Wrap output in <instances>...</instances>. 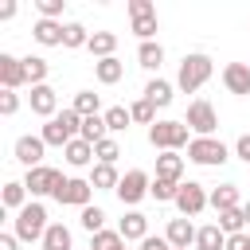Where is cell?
Returning <instances> with one entry per match:
<instances>
[{
  "mask_svg": "<svg viewBox=\"0 0 250 250\" xmlns=\"http://www.w3.org/2000/svg\"><path fill=\"white\" fill-rule=\"evenodd\" d=\"M0 203L8 207V211H23L31 199H27V188H23V180H8L4 184V191H0Z\"/></svg>",
  "mask_w": 250,
  "mask_h": 250,
  "instance_id": "603a6c76",
  "label": "cell"
},
{
  "mask_svg": "<svg viewBox=\"0 0 250 250\" xmlns=\"http://www.w3.org/2000/svg\"><path fill=\"white\" fill-rule=\"evenodd\" d=\"M148 145L160 152H180L191 145V129L184 121H156V125H148Z\"/></svg>",
  "mask_w": 250,
  "mask_h": 250,
  "instance_id": "277c9868",
  "label": "cell"
},
{
  "mask_svg": "<svg viewBox=\"0 0 250 250\" xmlns=\"http://www.w3.org/2000/svg\"><path fill=\"white\" fill-rule=\"evenodd\" d=\"M242 211H246V230H250V203H242Z\"/></svg>",
  "mask_w": 250,
  "mask_h": 250,
  "instance_id": "c3c4849f",
  "label": "cell"
},
{
  "mask_svg": "<svg viewBox=\"0 0 250 250\" xmlns=\"http://www.w3.org/2000/svg\"><path fill=\"white\" fill-rule=\"evenodd\" d=\"M62 184H66V176H62L59 168H51V164H39V168H31V172L23 176V188H27V195H31V199L55 195Z\"/></svg>",
  "mask_w": 250,
  "mask_h": 250,
  "instance_id": "8992f818",
  "label": "cell"
},
{
  "mask_svg": "<svg viewBox=\"0 0 250 250\" xmlns=\"http://www.w3.org/2000/svg\"><path fill=\"white\" fill-rule=\"evenodd\" d=\"M188 160H191V164H203V168H219V164L230 160V148H227L219 137H191Z\"/></svg>",
  "mask_w": 250,
  "mask_h": 250,
  "instance_id": "5b68a950",
  "label": "cell"
},
{
  "mask_svg": "<svg viewBox=\"0 0 250 250\" xmlns=\"http://www.w3.org/2000/svg\"><path fill=\"white\" fill-rule=\"evenodd\" d=\"M35 8H39V20H59L66 0H35Z\"/></svg>",
  "mask_w": 250,
  "mask_h": 250,
  "instance_id": "ab89813d",
  "label": "cell"
},
{
  "mask_svg": "<svg viewBox=\"0 0 250 250\" xmlns=\"http://www.w3.org/2000/svg\"><path fill=\"white\" fill-rule=\"evenodd\" d=\"M86 51L94 55V62L113 59V51H117V35H113V31H90V47H86Z\"/></svg>",
  "mask_w": 250,
  "mask_h": 250,
  "instance_id": "ffe728a7",
  "label": "cell"
},
{
  "mask_svg": "<svg viewBox=\"0 0 250 250\" xmlns=\"http://www.w3.org/2000/svg\"><path fill=\"white\" fill-rule=\"evenodd\" d=\"M129 113H133L137 125H156V105H152L148 98H137V102L129 105Z\"/></svg>",
  "mask_w": 250,
  "mask_h": 250,
  "instance_id": "8d00e7d4",
  "label": "cell"
},
{
  "mask_svg": "<svg viewBox=\"0 0 250 250\" xmlns=\"http://www.w3.org/2000/svg\"><path fill=\"white\" fill-rule=\"evenodd\" d=\"M62 31H66V23H59V20H35L31 23V39L39 47H62Z\"/></svg>",
  "mask_w": 250,
  "mask_h": 250,
  "instance_id": "9a60e30c",
  "label": "cell"
},
{
  "mask_svg": "<svg viewBox=\"0 0 250 250\" xmlns=\"http://www.w3.org/2000/svg\"><path fill=\"white\" fill-rule=\"evenodd\" d=\"M70 109H74L78 117H94V113L102 109V98H98L94 90H78V94H74V105H70Z\"/></svg>",
  "mask_w": 250,
  "mask_h": 250,
  "instance_id": "1f68e13d",
  "label": "cell"
},
{
  "mask_svg": "<svg viewBox=\"0 0 250 250\" xmlns=\"http://www.w3.org/2000/svg\"><path fill=\"white\" fill-rule=\"evenodd\" d=\"M94 156H98V164H113V160L121 156V145H117L113 137H105V141L94 145Z\"/></svg>",
  "mask_w": 250,
  "mask_h": 250,
  "instance_id": "f35d334b",
  "label": "cell"
},
{
  "mask_svg": "<svg viewBox=\"0 0 250 250\" xmlns=\"http://www.w3.org/2000/svg\"><path fill=\"white\" fill-rule=\"evenodd\" d=\"M137 62L145 66V70H160V62H164V47L152 39V43H141L137 47Z\"/></svg>",
  "mask_w": 250,
  "mask_h": 250,
  "instance_id": "f546056e",
  "label": "cell"
},
{
  "mask_svg": "<svg viewBox=\"0 0 250 250\" xmlns=\"http://www.w3.org/2000/svg\"><path fill=\"white\" fill-rule=\"evenodd\" d=\"M148 188H152V176L141 172V168H129V172L121 176V184H117V199H121L125 207H137V203L148 195Z\"/></svg>",
  "mask_w": 250,
  "mask_h": 250,
  "instance_id": "ba28073f",
  "label": "cell"
},
{
  "mask_svg": "<svg viewBox=\"0 0 250 250\" xmlns=\"http://www.w3.org/2000/svg\"><path fill=\"white\" fill-rule=\"evenodd\" d=\"M27 86V74H23V59L0 51V90H20Z\"/></svg>",
  "mask_w": 250,
  "mask_h": 250,
  "instance_id": "7c38bea8",
  "label": "cell"
},
{
  "mask_svg": "<svg viewBox=\"0 0 250 250\" xmlns=\"http://www.w3.org/2000/svg\"><path fill=\"white\" fill-rule=\"evenodd\" d=\"M176 191H180V184H172V180H160V176H152V188H148V195H152L156 203H176Z\"/></svg>",
  "mask_w": 250,
  "mask_h": 250,
  "instance_id": "d590c367",
  "label": "cell"
},
{
  "mask_svg": "<svg viewBox=\"0 0 250 250\" xmlns=\"http://www.w3.org/2000/svg\"><path fill=\"white\" fill-rule=\"evenodd\" d=\"M223 86H227L230 94L246 98V94H250V62H227V66H223Z\"/></svg>",
  "mask_w": 250,
  "mask_h": 250,
  "instance_id": "5bb4252c",
  "label": "cell"
},
{
  "mask_svg": "<svg viewBox=\"0 0 250 250\" xmlns=\"http://www.w3.org/2000/svg\"><path fill=\"white\" fill-rule=\"evenodd\" d=\"M195 250H227V234L219 230V223L199 227V234H195Z\"/></svg>",
  "mask_w": 250,
  "mask_h": 250,
  "instance_id": "4316f807",
  "label": "cell"
},
{
  "mask_svg": "<svg viewBox=\"0 0 250 250\" xmlns=\"http://www.w3.org/2000/svg\"><path fill=\"white\" fill-rule=\"evenodd\" d=\"M195 234H199V227H191V219H168V230H164V238L172 242V250H188V246H195Z\"/></svg>",
  "mask_w": 250,
  "mask_h": 250,
  "instance_id": "4fadbf2b",
  "label": "cell"
},
{
  "mask_svg": "<svg viewBox=\"0 0 250 250\" xmlns=\"http://www.w3.org/2000/svg\"><path fill=\"white\" fill-rule=\"evenodd\" d=\"M23 74H27V82H31V86H47L51 62H47L43 55H27V59H23Z\"/></svg>",
  "mask_w": 250,
  "mask_h": 250,
  "instance_id": "83f0119b",
  "label": "cell"
},
{
  "mask_svg": "<svg viewBox=\"0 0 250 250\" xmlns=\"http://www.w3.org/2000/svg\"><path fill=\"white\" fill-rule=\"evenodd\" d=\"M16 109H20V94H16V90H0V113L12 117Z\"/></svg>",
  "mask_w": 250,
  "mask_h": 250,
  "instance_id": "60d3db41",
  "label": "cell"
},
{
  "mask_svg": "<svg viewBox=\"0 0 250 250\" xmlns=\"http://www.w3.org/2000/svg\"><path fill=\"white\" fill-rule=\"evenodd\" d=\"M90 195H94V188H90V180H78V176H70L59 191H55V199L62 203V207H90Z\"/></svg>",
  "mask_w": 250,
  "mask_h": 250,
  "instance_id": "30bf717a",
  "label": "cell"
},
{
  "mask_svg": "<svg viewBox=\"0 0 250 250\" xmlns=\"http://www.w3.org/2000/svg\"><path fill=\"white\" fill-rule=\"evenodd\" d=\"M62 47L66 51H78V47H90V31L82 27V23H66V31H62Z\"/></svg>",
  "mask_w": 250,
  "mask_h": 250,
  "instance_id": "836d02e7",
  "label": "cell"
},
{
  "mask_svg": "<svg viewBox=\"0 0 250 250\" xmlns=\"http://www.w3.org/2000/svg\"><path fill=\"white\" fill-rule=\"evenodd\" d=\"M227 250H250V230H242V234H230V238H227Z\"/></svg>",
  "mask_w": 250,
  "mask_h": 250,
  "instance_id": "f6af8a7d",
  "label": "cell"
},
{
  "mask_svg": "<svg viewBox=\"0 0 250 250\" xmlns=\"http://www.w3.org/2000/svg\"><path fill=\"white\" fill-rule=\"evenodd\" d=\"M129 16H133V20H141V16H156V8H152V0H129Z\"/></svg>",
  "mask_w": 250,
  "mask_h": 250,
  "instance_id": "b9f144b4",
  "label": "cell"
},
{
  "mask_svg": "<svg viewBox=\"0 0 250 250\" xmlns=\"http://www.w3.org/2000/svg\"><path fill=\"white\" fill-rule=\"evenodd\" d=\"M156 176L172 180V184H184V156L180 152H160L156 156Z\"/></svg>",
  "mask_w": 250,
  "mask_h": 250,
  "instance_id": "d6986e66",
  "label": "cell"
},
{
  "mask_svg": "<svg viewBox=\"0 0 250 250\" xmlns=\"http://www.w3.org/2000/svg\"><path fill=\"white\" fill-rule=\"evenodd\" d=\"M78 223H82V227H86L90 234H98V230H105V211L90 203V207H82V215H78Z\"/></svg>",
  "mask_w": 250,
  "mask_h": 250,
  "instance_id": "74e56055",
  "label": "cell"
},
{
  "mask_svg": "<svg viewBox=\"0 0 250 250\" xmlns=\"http://www.w3.org/2000/svg\"><path fill=\"white\" fill-rule=\"evenodd\" d=\"M215 74V62H211V55H203V51H191V55H184V62H180V70H176V86L184 90V94H195L207 78Z\"/></svg>",
  "mask_w": 250,
  "mask_h": 250,
  "instance_id": "7a4b0ae2",
  "label": "cell"
},
{
  "mask_svg": "<svg viewBox=\"0 0 250 250\" xmlns=\"http://www.w3.org/2000/svg\"><path fill=\"white\" fill-rule=\"evenodd\" d=\"M184 125H188L195 137H215V129H219V113H215V105H211L207 98H195V102L188 105V113H184Z\"/></svg>",
  "mask_w": 250,
  "mask_h": 250,
  "instance_id": "52a82bcc",
  "label": "cell"
},
{
  "mask_svg": "<svg viewBox=\"0 0 250 250\" xmlns=\"http://www.w3.org/2000/svg\"><path fill=\"white\" fill-rule=\"evenodd\" d=\"M172 94H176V86H172L168 78H152V82L145 86V94H141V98H148L156 109H164V105H172Z\"/></svg>",
  "mask_w": 250,
  "mask_h": 250,
  "instance_id": "44dd1931",
  "label": "cell"
},
{
  "mask_svg": "<svg viewBox=\"0 0 250 250\" xmlns=\"http://www.w3.org/2000/svg\"><path fill=\"white\" fill-rule=\"evenodd\" d=\"M211 207H215V215H219V211H230V207H242V203H238V184H219V188H211Z\"/></svg>",
  "mask_w": 250,
  "mask_h": 250,
  "instance_id": "484cf974",
  "label": "cell"
},
{
  "mask_svg": "<svg viewBox=\"0 0 250 250\" xmlns=\"http://www.w3.org/2000/svg\"><path fill=\"white\" fill-rule=\"evenodd\" d=\"M82 133V117L74 113V109H62V113H55L43 129H39V137L51 145V148H66L74 137Z\"/></svg>",
  "mask_w": 250,
  "mask_h": 250,
  "instance_id": "3957f363",
  "label": "cell"
},
{
  "mask_svg": "<svg viewBox=\"0 0 250 250\" xmlns=\"http://www.w3.org/2000/svg\"><path fill=\"white\" fill-rule=\"evenodd\" d=\"M121 74H125V62L113 55V59H102V62H94V78L102 82V86H113V82H121Z\"/></svg>",
  "mask_w": 250,
  "mask_h": 250,
  "instance_id": "d4e9b609",
  "label": "cell"
},
{
  "mask_svg": "<svg viewBox=\"0 0 250 250\" xmlns=\"http://www.w3.org/2000/svg\"><path fill=\"white\" fill-rule=\"evenodd\" d=\"M39 246H43V250H74V238H70V227H62V223H51Z\"/></svg>",
  "mask_w": 250,
  "mask_h": 250,
  "instance_id": "cb8c5ba5",
  "label": "cell"
},
{
  "mask_svg": "<svg viewBox=\"0 0 250 250\" xmlns=\"http://www.w3.org/2000/svg\"><path fill=\"white\" fill-rule=\"evenodd\" d=\"M12 16H16V4H12V0H8V4H0V20H12Z\"/></svg>",
  "mask_w": 250,
  "mask_h": 250,
  "instance_id": "7dc6e473",
  "label": "cell"
},
{
  "mask_svg": "<svg viewBox=\"0 0 250 250\" xmlns=\"http://www.w3.org/2000/svg\"><path fill=\"white\" fill-rule=\"evenodd\" d=\"M207 203H211V191H207L203 184H195V180L180 184V191H176V211H180L184 219H195Z\"/></svg>",
  "mask_w": 250,
  "mask_h": 250,
  "instance_id": "9c48e42d",
  "label": "cell"
},
{
  "mask_svg": "<svg viewBox=\"0 0 250 250\" xmlns=\"http://www.w3.org/2000/svg\"><path fill=\"white\" fill-rule=\"evenodd\" d=\"M43 152H47V141H43V137H31V133L16 137V160H20L27 172L43 164Z\"/></svg>",
  "mask_w": 250,
  "mask_h": 250,
  "instance_id": "8fae6325",
  "label": "cell"
},
{
  "mask_svg": "<svg viewBox=\"0 0 250 250\" xmlns=\"http://www.w3.org/2000/svg\"><path fill=\"white\" fill-rule=\"evenodd\" d=\"M117 230H121L125 242H145L148 238V219L141 211H125V219L117 223Z\"/></svg>",
  "mask_w": 250,
  "mask_h": 250,
  "instance_id": "e0dca14e",
  "label": "cell"
},
{
  "mask_svg": "<svg viewBox=\"0 0 250 250\" xmlns=\"http://www.w3.org/2000/svg\"><path fill=\"white\" fill-rule=\"evenodd\" d=\"M82 141H90V145H98V141H105L109 137V129H105V117L102 113H94V117H82V133H78Z\"/></svg>",
  "mask_w": 250,
  "mask_h": 250,
  "instance_id": "4dcf8cb0",
  "label": "cell"
},
{
  "mask_svg": "<svg viewBox=\"0 0 250 250\" xmlns=\"http://www.w3.org/2000/svg\"><path fill=\"white\" fill-rule=\"evenodd\" d=\"M16 246H20V238H16L12 230H4V234H0V250H16Z\"/></svg>",
  "mask_w": 250,
  "mask_h": 250,
  "instance_id": "bcb514c9",
  "label": "cell"
},
{
  "mask_svg": "<svg viewBox=\"0 0 250 250\" xmlns=\"http://www.w3.org/2000/svg\"><path fill=\"white\" fill-rule=\"evenodd\" d=\"M234 156H238V160H246V164H250V133H242V137H238V141H234Z\"/></svg>",
  "mask_w": 250,
  "mask_h": 250,
  "instance_id": "7bdbcfd3",
  "label": "cell"
},
{
  "mask_svg": "<svg viewBox=\"0 0 250 250\" xmlns=\"http://www.w3.org/2000/svg\"><path fill=\"white\" fill-rule=\"evenodd\" d=\"M219 230L230 238V234H242L246 230V211L242 207H230V211H219Z\"/></svg>",
  "mask_w": 250,
  "mask_h": 250,
  "instance_id": "f1b7e54d",
  "label": "cell"
},
{
  "mask_svg": "<svg viewBox=\"0 0 250 250\" xmlns=\"http://www.w3.org/2000/svg\"><path fill=\"white\" fill-rule=\"evenodd\" d=\"M27 102H31V113H39V117H47V121L59 113V94H55L51 86H31Z\"/></svg>",
  "mask_w": 250,
  "mask_h": 250,
  "instance_id": "2e32d148",
  "label": "cell"
},
{
  "mask_svg": "<svg viewBox=\"0 0 250 250\" xmlns=\"http://www.w3.org/2000/svg\"><path fill=\"white\" fill-rule=\"evenodd\" d=\"M90 250H125V238L121 230H98L90 234Z\"/></svg>",
  "mask_w": 250,
  "mask_h": 250,
  "instance_id": "e575fe53",
  "label": "cell"
},
{
  "mask_svg": "<svg viewBox=\"0 0 250 250\" xmlns=\"http://www.w3.org/2000/svg\"><path fill=\"white\" fill-rule=\"evenodd\" d=\"M141 250H172V242H168V238H160V234H148V238L141 242Z\"/></svg>",
  "mask_w": 250,
  "mask_h": 250,
  "instance_id": "ee69618b",
  "label": "cell"
},
{
  "mask_svg": "<svg viewBox=\"0 0 250 250\" xmlns=\"http://www.w3.org/2000/svg\"><path fill=\"white\" fill-rule=\"evenodd\" d=\"M47 207L39 203V199H31L23 211H16V219H12V234L20 238V242H43V234H47Z\"/></svg>",
  "mask_w": 250,
  "mask_h": 250,
  "instance_id": "6da1fadb",
  "label": "cell"
},
{
  "mask_svg": "<svg viewBox=\"0 0 250 250\" xmlns=\"http://www.w3.org/2000/svg\"><path fill=\"white\" fill-rule=\"evenodd\" d=\"M117 184H121V176H117L113 164H94V172H90V188L94 191H117Z\"/></svg>",
  "mask_w": 250,
  "mask_h": 250,
  "instance_id": "7402d4cb",
  "label": "cell"
},
{
  "mask_svg": "<svg viewBox=\"0 0 250 250\" xmlns=\"http://www.w3.org/2000/svg\"><path fill=\"white\" fill-rule=\"evenodd\" d=\"M102 117H105V129H109V133H125V129L133 125V113H129L125 105H109Z\"/></svg>",
  "mask_w": 250,
  "mask_h": 250,
  "instance_id": "d6a6232c",
  "label": "cell"
},
{
  "mask_svg": "<svg viewBox=\"0 0 250 250\" xmlns=\"http://www.w3.org/2000/svg\"><path fill=\"white\" fill-rule=\"evenodd\" d=\"M62 156H66V164L70 168H86V164H94L98 156H94V145L90 141H82V137H74L66 148H62Z\"/></svg>",
  "mask_w": 250,
  "mask_h": 250,
  "instance_id": "ac0fdd59",
  "label": "cell"
}]
</instances>
